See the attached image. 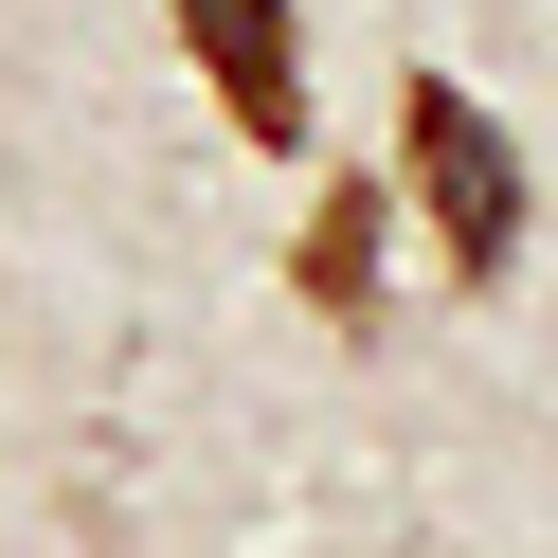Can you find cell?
I'll list each match as a JSON object with an SVG mask.
<instances>
[{"instance_id": "6da1fadb", "label": "cell", "mask_w": 558, "mask_h": 558, "mask_svg": "<svg viewBox=\"0 0 558 558\" xmlns=\"http://www.w3.org/2000/svg\"><path fill=\"white\" fill-rule=\"evenodd\" d=\"M397 181H414V217H433V253L469 270V289L522 270V145H505L486 90H450V73L397 90Z\"/></svg>"}, {"instance_id": "7a4b0ae2", "label": "cell", "mask_w": 558, "mask_h": 558, "mask_svg": "<svg viewBox=\"0 0 558 558\" xmlns=\"http://www.w3.org/2000/svg\"><path fill=\"white\" fill-rule=\"evenodd\" d=\"M181 54L234 109V145H306V19L289 0H181Z\"/></svg>"}, {"instance_id": "3957f363", "label": "cell", "mask_w": 558, "mask_h": 558, "mask_svg": "<svg viewBox=\"0 0 558 558\" xmlns=\"http://www.w3.org/2000/svg\"><path fill=\"white\" fill-rule=\"evenodd\" d=\"M306 306L325 325H378V181H325V217H306Z\"/></svg>"}]
</instances>
